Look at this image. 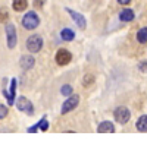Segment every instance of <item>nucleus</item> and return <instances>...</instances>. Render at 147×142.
I'll return each instance as SVG.
<instances>
[{
    "label": "nucleus",
    "instance_id": "obj_1",
    "mask_svg": "<svg viewBox=\"0 0 147 142\" xmlns=\"http://www.w3.org/2000/svg\"><path fill=\"white\" fill-rule=\"evenodd\" d=\"M38 25H40V18H38V15H37L34 10H30V12H27V13L24 15V18H22V27L25 29L32 31Z\"/></svg>",
    "mask_w": 147,
    "mask_h": 142
},
{
    "label": "nucleus",
    "instance_id": "obj_2",
    "mask_svg": "<svg viewBox=\"0 0 147 142\" xmlns=\"http://www.w3.org/2000/svg\"><path fill=\"white\" fill-rule=\"evenodd\" d=\"M113 117L119 125H125L131 119V111H129L128 107H125V105H119V107H116L115 111H113Z\"/></svg>",
    "mask_w": 147,
    "mask_h": 142
},
{
    "label": "nucleus",
    "instance_id": "obj_3",
    "mask_svg": "<svg viewBox=\"0 0 147 142\" xmlns=\"http://www.w3.org/2000/svg\"><path fill=\"white\" fill-rule=\"evenodd\" d=\"M43 44H44L43 38L40 37L38 34H34V35H31V37L27 40V49L31 53H38L43 49Z\"/></svg>",
    "mask_w": 147,
    "mask_h": 142
},
{
    "label": "nucleus",
    "instance_id": "obj_4",
    "mask_svg": "<svg viewBox=\"0 0 147 142\" xmlns=\"http://www.w3.org/2000/svg\"><path fill=\"white\" fill-rule=\"evenodd\" d=\"M80 104V95L77 94H72L71 97H68L65 100V103L62 104V109H60V114H66L69 111H72L74 109H77Z\"/></svg>",
    "mask_w": 147,
    "mask_h": 142
},
{
    "label": "nucleus",
    "instance_id": "obj_5",
    "mask_svg": "<svg viewBox=\"0 0 147 142\" xmlns=\"http://www.w3.org/2000/svg\"><path fill=\"white\" fill-rule=\"evenodd\" d=\"M6 41H7V47L9 49H15V45L18 43V34H16V28L13 23H7L6 28Z\"/></svg>",
    "mask_w": 147,
    "mask_h": 142
},
{
    "label": "nucleus",
    "instance_id": "obj_6",
    "mask_svg": "<svg viewBox=\"0 0 147 142\" xmlns=\"http://www.w3.org/2000/svg\"><path fill=\"white\" fill-rule=\"evenodd\" d=\"M16 109H18L19 111H22V113H27L28 116H32V114H34V105H32V103H31L28 98H25V97H19V98L16 100Z\"/></svg>",
    "mask_w": 147,
    "mask_h": 142
},
{
    "label": "nucleus",
    "instance_id": "obj_7",
    "mask_svg": "<svg viewBox=\"0 0 147 142\" xmlns=\"http://www.w3.org/2000/svg\"><path fill=\"white\" fill-rule=\"evenodd\" d=\"M55 59H56V63H57V65L66 66V65L71 63V60H72V54H71V51H68L66 49H59L57 53H56V56H55Z\"/></svg>",
    "mask_w": 147,
    "mask_h": 142
},
{
    "label": "nucleus",
    "instance_id": "obj_8",
    "mask_svg": "<svg viewBox=\"0 0 147 142\" xmlns=\"http://www.w3.org/2000/svg\"><path fill=\"white\" fill-rule=\"evenodd\" d=\"M66 12L71 15V18H72L74 22L78 25L80 29H85V28H87V21H85V18H84L81 13H78V12L72 10V9H69V7H66Z\"/></svg>",
    "mask_w": 147,
    "mask_h": 142
},
{
    "label": "nucleus",
    "instance_id": "obj_9",
    "mask_svg": "<svg viewBox=\"0 0 147 142\" xmlns=\"http://www.w3.org/2000/svg\"><path fill=\"white\" fill-rule=\"evenodd\" d=\"M97 132L99 133H115V126H113L112 122L103 120V122H100L99 126H97Z\"/></svg>",
    "mask_w": 147,
    "mask_h": 142
},
{
    "label": "nucleus",
    "instance_id": "obj_10",
    "mask_svg": "<svg viewBox=\"0 0 147 142\" xmlns=\"http://www.w3.org/2000/svg\"><path fill=\"white\" fill-rule=\"evenodd\" d=\"M19 65L24 70H28L31 67H34L35 65V59L31 56V54H25V56H22L21 57V60H19Z\"/></svg>",
    "mask_w": 147,
    "mask_h": 142
},
{
    "label": "nucleus",
    "instance_id": "obj_11",
    "mask_svg": "<svg viewBox=\"0 0 147 142\" xmlns=\"http://www.w3.org/2000/svg\"><path fill=\"white\" fill-rule=\"evenodd\" d=\"M134 16H136V15H134L132 9H128V7L122 9L121 13H119V19L122 22H131V21H134Z\"/></svg>",
    "mask_w": 147,
    "mask_h": 142
},
{
    "label": "nucleus",
    "instance_id": "obj_12",
    "mask_svg": "<svg viewBox=\"0 0 147 142\" xmlns=\"http://www.w3.org/2000/svg\"><path fill=\"white\" fill-rule=\"evenodd\" d=\"M136 127H137L138 132H147V114H143V116L138 117Z\"/></svg>",
    "mask_w": 147,
    "mask_h": 142
},
{
    "label": "nucleus",
    "instance_id": "obj_13",
    "mask_svg": "<svg viewBox=\"0 0 147 142\" xmlns=\"http://www.w3.org/2000/svg\"><path fill=\"white\" fill-rule=\"evenodd\" d=\"M60 38H62L63 41H72L74 38H75V32H74L72 29H69V28H63L62 31H60Z\"/></svg>",
    "mask_w": 147,
    "mask_h": 142
},
{
    "label": "nucleus",
    "instance_id": "obj_14",
    "mask_svg": "<svg viewBox=\"0 0 147 142\" xmlns=\"http://www.w3.org/2000/svg\"><path fill=\"white\" fill-rule=\"evenodd\" d=\"M28 6V2L27 0H13L12 2V7H13L16 12H24Z\"/></svg>",
    "mask_w": 147,
    "mask_h": 142
},
{
    "label": "nucleus",
    "instance_id": "obj_15",
    "mask_svg": "<svg viewBox=\"0 0 147 142\" xmlns=\"http://www.w3.org/2000/svg\"><path fill=\"white\" fill-rule=\"evenodd\" d=\"M137 41L140 44H146L147 43V27L138 29V32H137Z\"/></svg>",
    "mask_w": 147,
    "mask_h": 142
},
{
    "label": "nucleus",
    "instance_id": "obj_16",
    "mask_svg": "<svg viewBox=\"0 0 147 142\" xmlns=\"http://www.w3.org/2000/svg\"><path fill=\"white\" fill-rule=\"evenodd\" d=\"M72 92H74V88H72L69 84L62 85V88H60V94H62V95H65V97H71Z\"/></svg>",
    "mask_w": 147,
    "mask_h": 142
},
{
    "label": "nucleus",
    "instance_id": "obj_17",
    "mask_svg": "<svg viewBox=\"0 0 147 142\" xmlns=\"http://www.w3.org/2000/svg\"><path fill=\"white\" fill-rule=\"evenodd\" d=\"M16 79L13 78V79H10V87H9V92H10V95H12V98L15 100V94H16Z\"/></svg>",
    "mask_w": 147,
    "mask_h": 142
},
{
    "label": "nucleus",
    "instance_id": "obj_18",
    "mask_svg": "<svg viewBox=\"0 0 147 142\" xmlns=\"http://www.w3.org/2000/svg\"><path fill=\"white\" fill-rule=\"evenodd\" d=\"M38 126H40V131H41V132H47V131H49V122H47V119H46V116L41 117V120L38 122Z\"/></svg>",
    "mask_w": 147,
    "mask_h": 142
},
{
    "label": "nucleus",
    "instance_id": "obj_19",
    "mask_svg": "<svg viewBox=\"0 0 147 142\" xmlns=\"http://www.w3.org/2000/svg\"><path fill=\"white\" fill-rule=\"evenodd\" d=\"M94 82V76L93 75H85L84 76V79H82V85L84 87H88V85H91Z\"/></svg>",
    "mask_w": 147,
    "mask_h": 142
},
{
    "label": "nucleus",
    "instance_id": "obj_20",
    "mask_svg": "<svg viewBox=\"0 0 147 142\" xmlns=\"http://www.w3.org/2000/svg\"><path fill=\"white\" fill-rule=\"evenodd\" d=\"M7 113H9V109L6 107V105H3V104H2V105H0V119L3 120L5 117L7 116Z\"/></svg>",
    "mask_w": 147,
    "mask_h": 142
},
{
    "label": "nucleus",
    "instance_id": "obj_21",
    "mask_svg": "<svg viewBox=\"0 0 147 142\" xmlns=\"http://www.w3.org/2000/svg\"><path fill=\"white\" fill-rule=\"evenodd\" d=\"M38 129H40V126H38V122H37L34 126H31V127L27 129V132H28V133H37V131H38Z\"/></svg>",
    "mask_w": 147,
    "mask_h": 142
},
{
    "label": "nucleus",
    "instance_id": "obj_22",
    "mask_svg": "<svg viewBox=\"0 0 147 142\" xmlns=\"http://www.w3.org/2000/svg\"><path fill=\"white\" fill-rule=\"evenodd\" d=\"M138 67H140L141 72H147V62H141V63L138 65Z\"/></svg>",
    "mask_w": 147,
    "mask_h": 142
},
{
    "label": "nucleus",
    "instance_id": "obj_23",
    "mask_svg": "<svg viewBox=\"0 0 147 142\" xmlns=\"http://www.w3.org/2000/svg\"><path fill=\"white\" fill-rule=\"evenodd\" d=\"M44 5V0H34V6L35 7H41Z\"/></svg>",
    "mask_w": 147,
    "mask_h": 142
},
{
    "label": "nucleus",
    "instance_id": "obj_24",
    "mask_svg": "<svg viewBox=\"0 0 147 142\" xmlns=\"http://www.w3.org/2000/svg\"><path fill=\"white\" fill-rule=\"evenodd\" d=\"M118 3L125 6V5H129V3H131V0H118Z\"/></svg>",
    "mask_w": 147,
    "mask_h": 142
}]
</instances>
